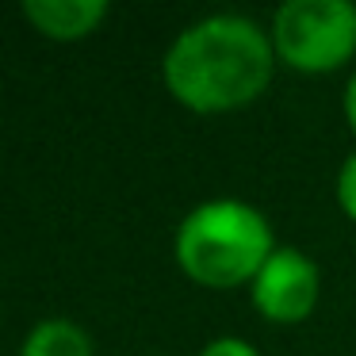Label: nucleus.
<instances>
[{
    "label": "nucleus",
    "instance_id": "nucleus-1",
    "mask_svg": "<svg viewBox=\"0 0 356 356\" xmlns=\"http://www.w3.org/2000/svg\"><path fill=\"white\" fill-rule=\"evenodd\" d=\"M276 70L272 35L238 12L203 16L172 39L161 62L165 88L192 111H234L253 104Z\"/></svg>",
    "mask_w": 356,
    "mask_h": 356
},
{
    "label": "nucleus",
    "instance_id": "nucleus-2",
    "mask_svg": "<svg viewBox=\"0 0 356 356\" xmlns=\"http://www.w3.org/2000/svg\"><path fill=\"white\" fill-rule=\"evenodd\" d=\"M177 264L203 287L253 284L272 257V226L245 200H207L177 226Z\"/></svg>",
    "mask_w": 356,
    "mask_h": 356
},
{
    "label": "nucleus",
    "instance_id": "nucleus-3",
    "mask_svg": "<svg viewBox=\"0 0 356 356\" xmlns=\"http://www.w3.org/2000/svg\"><path fill=\"white\" fill-rule=\"evenodd\" d=\"M276 62L299 73L341 70L356 54V4L348 0H287L272 12Z\"/></svg>",
    "mask_w": 356,
    "mask_h": 356
},
{
    "label": "nucleus",
    "instance_id": "nucleus-4",
    "mask_svg": "<svg viewBox=\"0 0 356 356\" xmlns=\"http://www.w3.org/2000/svg\"><path fill=\"white\" fill-rule=\"evenodd\" d=\"M318 291H322V272L295 245H276L249 284L257 314H264L268 322H302L318 307Z\"/></svg>",
    "mask_w": 356,
    "mask_h": 356
},
{
    "label": "nucleus",
    "instance_id": "nucleus-5",
    "mask_svg": "<svg viewBox=\"0 0 356 356\" xmlns=\"http://www.w3.org/2000/svg\"><path fill=\"white\" fill-rule=\"evenodd\" d=\"M24 16L35 31L47 39H85L108 19V4L104 0H27Z\"/></svg>",
    "mask_w": 356,
    "mask_h": 356
},
{
    "label": "nucleus",
    "instance_id": "nucleus-6",
    "mask_svg": "<svg viewBox=\"0 0 356 356\" xmlns=\"http://www.w3.org/2000/svg\"><path fill=\"white\" fill-rule=\"evenodd\" d=\"M19 356H96L92 337L70 318H47V322L31 325L24 337Z\"/></svg>",
    "mask_w": 356,
    "mask_h": 356
},
{
    "label": "nucleus",
    "instance_id": "nucleus-7",
    "mask_svg": "<svg viewBox=\"0 0 356 356\" xmlns=\"http://www.w3.org/2000/svg\"><path fill=\"white\" fill-rule=\"evenodd\" d=\"M337 207L356 218V154H348L337 169Z\"/></svg>",
    "mask_w": 356,
    "mask_h": 356
},
{
    "label": "nucleus",
    "instance_id": "nucleus-8",
    "mask_svg": "<svg viewBox=\"0 0 356 356\" xmlns=\"http://www.w3.org/2000/svg\"><path fill=\"white\" fill-rule=\"evenodd\" d=\"M200 356H261V353H257V345H249L241 337H215L200 348Z\"/></svg>",
    "mask_w": 356,
    "mask_h": 356
},
{
    "label": "nucleus",
    "instance_id": "nucleus-9",
    "mask_svg": "<svg viewBox=\"0 0 356 356\" xmlns=\"http://www.w3.org/2000/svg\"><path fill=\"white\" fill-rule=\"evenodd\" d=\"M345 119H348V131L356 134V73L348 77V88H345Z\"/></svg>",
    "mask_w": 356,
    "mask_h": 356
}]
</instances>
